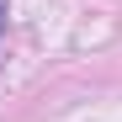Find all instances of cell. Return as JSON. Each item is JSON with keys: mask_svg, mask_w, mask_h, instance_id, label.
<instances>
[]
</instances>
